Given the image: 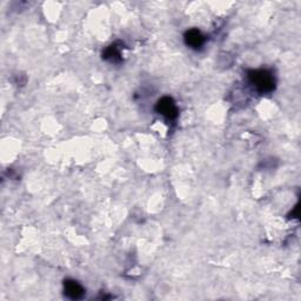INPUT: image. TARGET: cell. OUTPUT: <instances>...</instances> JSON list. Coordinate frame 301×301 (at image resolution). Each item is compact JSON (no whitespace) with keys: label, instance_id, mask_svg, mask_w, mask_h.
Segmentation results:
<instances>
[{"label":"cell","instance_id":"cell-2","mask_svg":"<svg viewBox=\"0 0 301 301\" xmlns=\"http://www.w3.org/2000/svg\"><path fill=\"white\" fill-rule=\"evenodd\" d=\"M156 111L169 120H174L178 117V108L172 98L164 97L157 102Z\"/></svg>","mask_w":301,"mask_h":301},{"label":"cell","instance_id":"cell-5","mask_svg":"<svg viewBox=\"0 0 301 301\" xmlns=\"http://www.w3.org/2000/svg\"><path fill=\"white\" fill-rule=\"evenodd\" d=\"M102 56H104L106 60L112 61V63H117V61L120 60V51L118 50L117 46L113 45L107 47Z\"/></svg>","mask_w":301,"mask_h":301},{"label":"cell","instance_id":"cell-1","mask_svg":"<svg viewBox=\"0 0 301 301\" xmlns=\"http://www.w3.org/2000/svg\"><path fill=\"white\" fill-rule=\"evenodd\" d=\"M248 80L260 93H269L275 88L274 77L267 70L249 71Z\"/></svg>","mask_w":301,"mask_h":301},{"label":"cell","instance_id":"cell-4","mask_svg":"<svg viewBox=\"0 0 301 301\" xmlns=\"http://www.w3.org/2000/svg\"><path fill=\"white\" fill-rule=\"evenodd\" d=\"M64 290L65 294H66L70 299H80V297H83L85 293L84 287L78 281L71 279L66 280V281L64 282Z\"/></svg>","mask_w":301,"mask_h":301},{"label":"cell","instance_id":"cell-3","mask_svg":"<svg viewBox=\"0 0 301 301\" xmlns=\"http://www.w3.org/2000/svg\"><path fill=\"white\" fill-rule=\"evenodd\" d=\"M185 43H186L187 46L192 47V49H200L205 43V37L199 30L192 29L185 33Z\"/></svg>","mask_w":301,"mask_h":301}]
</instances>
